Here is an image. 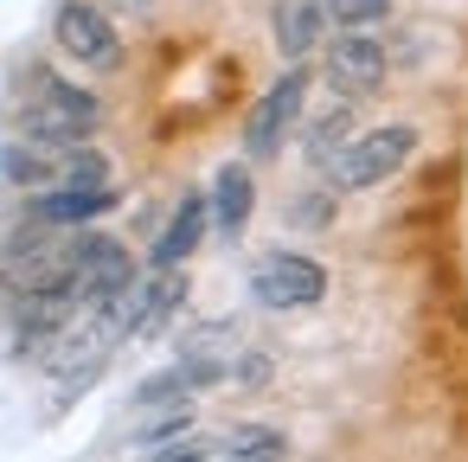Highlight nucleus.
<instances>
[{"mask_svg":"<svg viewBox=\"0 0 468 462\" xmlns=\"http://www.w3.org/2000/svg\"><path fill=\"white\" fill-rule=\"evenodd\" d=\"M417 155V129L410 123H385V129H366L340 148V161L327 167L334 174V193H372L385 180H398Z\"/></svg>","mask_w":468,"mask_h":462,"instance_id":"nucleus-1","label":"nucleus"},{"mask_svg":"<svg viewBox=\"0 0 468 462\" xmlns=\"http://www.w3.org/2000/svg\"><path fill=\"white\" fill-rule=\"evenodd\" d=\"M65 270H71V283H78V302H122L142 276H135V257L116 244V238H103V231H78L71 244H65Z\"/></svg>","mask_w":468,"mask_h":462,"instance_id":"nucleus-2","label":"nucleus"},{"mask_svg":"<svg viewBox=\"0 0 468 462\" xmlns=\"http://www.w3.org/2000/svg\"><path fill=\"white\" fill-rule=\"evenodd\" d=\"M52 39L71 65L84 71H116L122 65V27L97 7V0H58V14H52Z\"/></svg>","mask_w":468,"mask_h":462,"instance_id":"nucleus-3","label":"nucleus"},{"mask_svg":"<svg viewBox=\"0 0 468 462\" xmlns=\"http://www.w3.org/2000/svg\"><path fill=\"white\" fill-rule=\"evenodd\" d=\"M302 103H308V71L302 65H289L257 103H250V116H244V155H257V161H270L295 129H302Z\"/></svg>","mask_w":468,"mask_h":462,"instance_id":"nucleus-4","label":"nucleus"},{"mask_svg":"<svg viewBox=\"0 0 468 462\" xmlns=\"http://www.w3.org/2000/svg\"><path fill=\"white\" fill-rule=\"evenodd\" d=\"M250 295L263 308H314L327 295V270L308 257V251H270L257 270H250Z\"/></svg>","mask_w":468,"mask_h":462,"instance_id":"nucleus-5","label":"nucleus"},{"mask_svg":"<svg viewBox=\"0 0 468 462\" xmlns=\"http://www.w3.org/2000/svg\"><path fill=\"white\" fill-rule=\"evenodd\" d=\"M116 212V187H46L27 199V225L39 231H84Z\"/></svg>","mask_w":468,"mask_h":462,"instance_id":"nucleus-6","label":"nucleus"},{"mask_svg":"<svg viewBox=\"0 0 468 462\" xmlns=\"http://www.w3.org/2000/svg\"><path fill=\"white\" fill-rule=\"evenodd\" d=\"M327 84L340 97H372L385 84V46L372 33H340L327 46Z\"/></svg>","mask_w":468,"mask_h":462,"instance_id":"nucleus-7","label":"nucleus"},{"mask_svg":"<svg viewBox=\"0 0 468 462\" xmlns=\"http://www.w3.org/2000/svg\"><path fill=\"white\" fill-rule=\"evenodd\" d=\"M250 212H257V180H250V167H244V161H225V167L212 174L206 219H212V231H218V238H238V231L250 225Z\"/></svg>","mask_w":468,"mask_h":462,"instance_id":"nucleus-8","label":"nucleus"},{"mask_svg":"<svg viewBox=\"0 0 468 462\" xmlns=\"http://www.w3.org/2000/svg\"><path fill=\"white\" fill-rule=\"evenodd\" d=\"M270 27H276V52H282L289 65H302V59L327 39V0H276Z\"/></svg>","mask_w":468,"mask_h":462,"instance_id":"nucleus-9","label":"nucleus"},{"mask_svg":"<svg viewBox=\"0 0 468 462\" xmlns=\"http://www.w3.org/2000/svg\"><path fill=\"white\" fill-rule=\"evenodd\" d=\"M206 231H212V219H206V193H186L180 206H174V219H167V231L154 238V270H180L199 244H206Z\"/></svg>","mask_w":468,"mask_h":462,"instance_id":"nucleus-10","label":"nucleus"},{"mask_svg":"<svg viewBox=\"0 0 468 462\" xmlns=\"http://www.w3.org/2000/svg\"><path fill=\"white\" fill-rule=\"evenodd\" d=\"M27 103H46V110H58V116H71V123H84V129H97V123H103V103H97L90 91H78L71 78L46 71V65H33V71H27Z\"/></svg>","mask_w":468,"mask_h":462,"instance_id":"nucleus-11","label":"nucleus"},{"mask_svg":"<svg viewBox=\"0 0 468 462\" xmlns=\"http://www.w3.org/2000/svg\"><path fill=\"white\" fill-rule=\"evenodd\" d=\"M0 180L7 187H58V155L33 148V142H7L0 148Z\"/></svg>","mask_w":468,"mask_h":462,"instance_id":"nucleus-12","label":"nucleus"},{"mask_svg":"<svg viewBox=\"0 0 468 462\" xmlns=\"http://www.w3.org/2000/svg\"><path fill=\"white\" fill-rule=\"evenodd\" d=\"M346 142H353V110L340 103V110H327V116H314V123H308L302 155H308V167H321V174H327V167L340 161V148H346Z\"/></svg>","mask_w":468,"mask_h":462,"instance_id":"nucleus-13","label":"nucleus"},{"mask_svg":"<svg viewBox=\"0 0 468 462\" xmlns=\"http://www.w3.org/2000/svg\"><path fill=\"white\" fill-rule=\"evenodd\" d=\"M282 456H289V436L270 424H244L225 436V462H282Z\"/></svg>","mask_w":468,"mask_h":462,"instance_id":"nucleus-14","label":"nucleus"},{"mask_svg":"<svg viewBox=\"0 0 468 462\" xmlns=\"http://www.w3.org/2000/svg\"><path fill=\"white\" fill-rule=\"evenodd\" d=\"M391 20V0H327V27L340 33H372Z\"/></svg>","mask_w":468,"mask_h":462,"instance_id":"nucleus-15","label":"nucleus"},{"mask_svg":"<svg viewBox=\"0 0 468 462\" xmlns=\"http://www.w3.org/2000/svg\"><path fill=\"white\" fill-rule=\"evenodd\" d=\"M58 187H110V161L84 142V148H65L58 155Z\"/></svg>","mask_w":468,"mask_h":462,"instance_id":"nucleus-16","label":"nucleus"},{"mask_svg":"<svg viewBox=\"0 0 468 462\" xmlns=\"http://www.w3.org/2000/svg\"><path fill=\"white\" fill-rule=\"evenodd\" d=\"M186 392H193V379H186V372L174 366V372H154V379H148V385L135 392V404H180Z\"/></svg>","mask_w":468,"mask_h":462,"instance_id":"nucleus-17","label":"nucleus"},{"mask_svg":"<svg viewBox=\"0 0 468 462\" xmlns=\"http://www.w3.org/2000/svg\"><path fill=\"white\" fill-rule=\"evenodd\" d=\"M186 430H193V417L174 404V411H167V417H154V424H148L135 443H142V449H161V443H174V436H186Z\"/></svg>","mask_w":468,"mask_h":462,"instance_id":"nucleus-18","label":"nucleus"},{"mask_svg":"<svg viewBox=\"0 0 468 462\" xmlns=\"http://www.w3.org/2000/svg\"><path fill=\"white\" fill-rule=\"evenodd\" d=\"M148 456H154V462H206V456H212V436H193V430H186V436H174V443H161V449H148Z\"/></svg>","mask_w":468,"mask_h":462,"instance_id":"nucleus-19","label":"nucleus"},{"mask_svg":"<svg viewBox=\"0 0 468 462\" xmlns=\"http://www.w3.org/2000/svg\"><path fill=\"white\" fill-rule=\"evenodd\" d=\"M97 7H103L110 20H122V14H129V20H148V14H154V0H97Z\"/></svg>","mask_w":468,"mask_h":462,"instance_id":"nucleus-20","label":"nucleus"},{"mask_svg":"<svg viewBox=\"0 0 468 462\" xmlns=\"http://www.w3.org/2000/svg\"><path fill=\"white\" fill-rule=\"evenodd\" d=\"M295 212H302V219H314V225H327V219H334V199H302Z\"/></svg>","mask_w":468,"mask_h":462,"instance_id":"nucleus-21","label":"nucleus"}]
</instances>
